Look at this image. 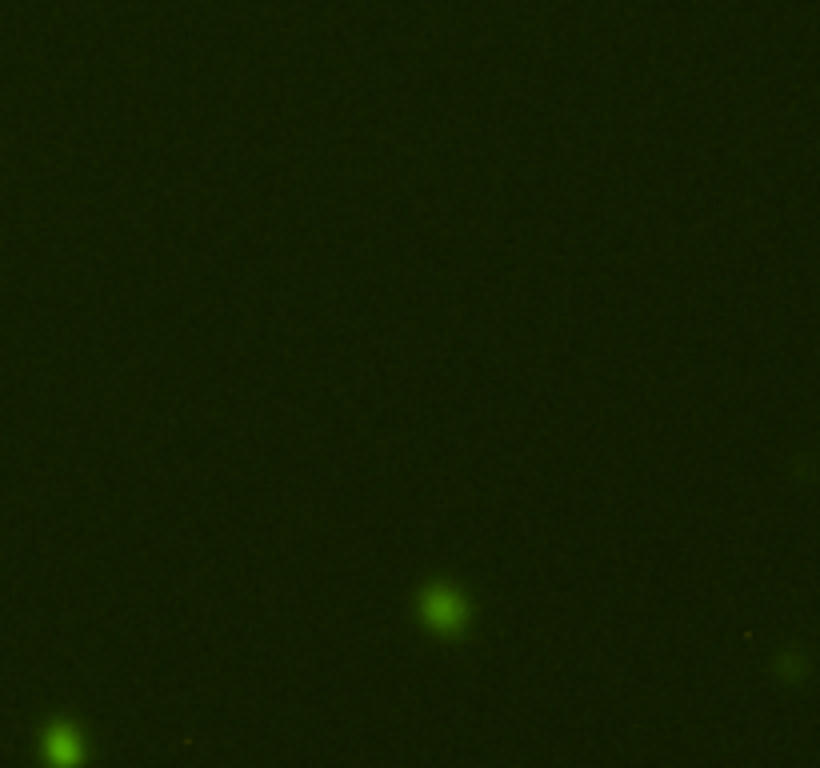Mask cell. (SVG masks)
Listing matches in <instances>:
<instances>
[{
    "instance_id": "6da1fadb",
    "label": "cell",
    "mask_w": 820,
    "mask_h": 768,
    "mask_svg": "<svg viewBox=\"0 0 820 768\" xmlns=\"http://www.w3.org/2000/svg\"><path fill=\"white\" fill-rule=\"evenodd\" d=\"M429 604H432L429 612H432V621H437V624H456V621H461V604H456L449 592H437Z\"/></svg>"
},
{
    "instance_id": "7a4b0ae2",
    "label": "cell",
    "mask_w": 820,
    "mask_h": 768,
    "mask_svg": "<svg viewBox=\"0 0 820 768\" xmlns=\"http://www.w3.org/2000/svg\"><path fill=\"white\" fill-rule=\"evenodd\" d=\"M53 753H56V760H61V765H76V753H81V748H76L73 733H56Z\"/></svg>"
}]
</instances>
